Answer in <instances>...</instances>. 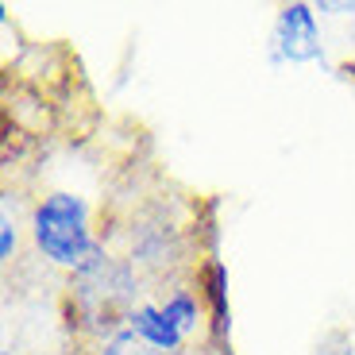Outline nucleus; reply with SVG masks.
Listing matches in <instances>:
<instances>
[{
	"label": "nucleus",
	"mask_w": 355,
	"mask_h": 355,
	"mask_svg": "<svg viewBox=\"0 0 355 355\" xmlns=\"http://www.w3.org/2000/svg\"><path fill=\"white\" fill-rule=\"evenodd\" d=\"M31 236L46 263L66 270H85L101 251L89 232V205L78 193H46L31 213Z\"/></svg>",
	"instance_id": "f257e3e1"
},
{
	"label": "nucleus",
	"mask_w": 355,
	"mask_h": 355,
	"mask_svg": "<svg viewBox=\"0 0 355 355\" xmlns=\"http://www.w3.org/2000/svg\"><path fill=\"white\" fill-rule=\"evenodd\" d=\"M275 62H317L320 58V27L317 12L309 4H286L275 19V35H270Z\"/></svg>",
	"instance_id": "f03ea898"
},
{
	"label": "nucleus",
	"mask_w": 355,
	"mask_h": 355,
	"mask_svg": "<svg viewBox=\"0 0 355 355\" xmlns=\"http://www.w3.org/2000/svg\"><path fill=\"white\" fill-rule=\"evenodd\" d=\"M128 329H132L147 347H155L159 355H174V352H182V344H186L182 329L166 317V309H162V305H151V302L135 305V309L128 313Z\"/></svg>",
	"instance_id": "7ed1b4c3"
},
{
	"label": "nucleus",
	"mask_w": 355,
	"mask_h": 355,
	"mask_svg": "<svg viewBox=\"0 0 355 355\" xmlns=\"http://www.w3.org/2000/svg\"><path fill=\"white\" fill-rule=\"evenodd\" d=\"M162 309H166V317L182 329V336H186V340L193 336L197 324H201V302H197L193 290H174L166 302H162Z\"/></svg>",
	"instance_id": "20e7f679"
},
{
	"label": "nucleus",
	"mask_w": 355,
	"mask_h": 355,
	"mask_svg": "<svg viewBox=\"0 0 355 355\" xmlns=\"http://www.w3.org/2000/svg\"><path fill=\"white\" fill-rule=\"evenodd\" d=\"M143 347H147V344H143V340L135 336L132 329H124V332H112V336L101 344L97 355H147Z\"/></svg>",
	"instance_id": "39448f33"
},
{
	"label": "nucleus",
	"mask_w": 355,
	"mask_h": 355,
	"mask_svg": "<svg viewBox=\"0 0 355 355\" xmlns=\"http://www.w3.org/2000/svg\"><path fill=\"white\" fill-rule=\"evenodd\" d=\"M12 255H16V228L4 216V224H0V259H12Z\"/></svg>",
	"instance_id": "423d86ee"
}]
</instances>
